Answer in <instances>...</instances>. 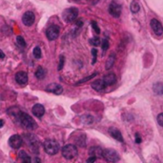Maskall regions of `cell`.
<instances>
[{"mask_svg":"<svg viewBox=\"0 0 163 163\" xmlns=\"http://www.w3.org/2000/svg\"><path fill=\"white\" fill-rule=\"evenodd\" d=\"M60 33V29L56 25H53L47 29V32H46V35H47L49 40H54L59 36Z\"/></svg>","mask_w":163,"mask_h":163,"instance_id":"7","label":"cell"},{"mask_svg":"<svg viewBox=\"0 0 163 163\" xmlns=\"http://www.w3.org/2000/svg\"><path fill=\"white\" fill-rule=\"evenodd\" d=\"M96 74H92V75H91V76H89V77H87V78H85V79H83V80H81V81H79L78 83H82V82H85V81H87V80H89L90 78H92L95 75H96Z\"/></svg>","mask_w":163,"mask_h":163,"instance_id":"34","label":"cell"},{"mask_svg":"<svg viewBox=\"0 0 163 163\" xmlns=\"http://www.w3.org/2000/svg\"><path fill=\"white\" fill-rule=\"evenodd\" d=\"M105 87H106V84L103 79H96L92 83V88L97 92L102 91Z\"/></svg>","mask_w":163,"mask_h":163,"instance_id":"17","label":"cell"},{"mask_svg":"<svg viewBox=\"0 0 163 163\" xmlns=\"http://www.w3.org/2000/svg\"><path fill=\"white\" fill-rule=\"evenodd\" d=\"M92 64H95L96 61V53H97L96 49H92Z\"/></svg>","mask_w":163,"mask_h":163,"instance_id":"30","label":"cell"},{"mask_svg":"<svg viewBox=\"0 0 163 163\" xmlns=\"http://www.w3.org/2000/svg\"><path fill=\"white\" fill-rule=\"evenodd\" d=\"M100 43L101 42H100V39L98 37H92L90 39V44L92 46H99Z\"/></svg>","mask_w":163,"mask_h":163,"instance_id":"26","label":"cell"},{"mask_svg":"<svg viewBox=\"0 0 163 163\" xmlns=\"http://www.w3.org/2000/svg\"><path fill=\"white\" fill-rule=\"evenodd\" d=\"M103 80L106 84V86H111V85L114 84L116 77L114 75V74H108L103 77Z\"/></svg>","mask_w":163,"mask_h":163,"instance_id":"18","label":"cell"},{"mask_svg":"<svg viewBox=\"0 0 163 163\" xmlns=\"http://www.w3.org/2000/svg\"><path fill=\"white\" fill-rule=\"evenodd\" d=\"M19 158L23 162H31L32 161V158L28 156V154L25 151H20L19 152Z\"/></svg>","mask_w":163,"mask_h":163,"instance_id":"22","label":"cell"},{"mask_svg":"<svg viewBox=\"0 0 163 163\" xmlns=\"http://www.w3.org/2000/svg\"><path fill=\"white\" fill-rule=\"evenodd\" d=\"M97 158H94V157H90V158L87 159V162H95Z\"/></svg>","mask_w":163,"mask_h":163,"instance_id":"35","label":"cell"},{"mask_svg":"<svg viewBox=\"0 0 163 163\" xmlns=\"http://www.w3.org/2000/svg\"><path fill=\"white\" fill-rule=\"evenodd\" d=\"M33 53H34V57H35V58H40V57H41V56H42L41 49H40L39 47H35V48L34 49Z\"/></svg>","mask_w":163,"mask_h":163,"instance_id":"25","label":"cell"},{"mask_svg":"<svg viewBox=\"0 0 163 163\" xmlns=\"http://www.w3.org/2000/svg\"><path fill=\"white\" fill-rule=\"evenodd\" d=\"M16 42H17V44L20 46V47H25V46H26V42L24 40V38H23L22 36H20V35L16 37Z\"/></svg>","mask_w":163,"mask_h":163,"instance_id":"27","label":"cell"},{"mask_svg":"<svg viewBox=\"0 0 163 163\" xmlns=\"http://www.w3.org/2000/svg\"><path fill=\"white\" fill-rule=\"evenodd\" d=\"M16 118H18L20 124L24 128H26L28 130H34V129H36V127H37L36 122L34 121V118H31V116L28 114L19 112L17 114V115H16Z\"/></svg>","mask_w":163,"mask_h":163,"instance_id":"1","label":"cell"},{"mask_svg":"<svg viewBox=\"0 0 163 163\" xmlns=\"http://www.w3.org/2000/svg\"><path fill=\"white\" fill-rule=\"evenodd\" d=\"M44 150L50 156H53L58 153L59 151V145L56 140H53V139H47L44 142Z\"/></svg>","mask_w":163,"mask_h":163,"instance_id":"2","label":"cell"},{"mask_svg":"<svg viewBox=\"0 0 163 163\" xmlns=\"http://www.w3.org/2000/svg\"><path fill=\"white\" fill-rule=\"evenodd\" d=\"M64 61H65L64 56H60V59H59V65H58V70H59V71H60L62 68H63V66H64Z\"/></svg>","mask_w":163,"mask_h":163,"instance_id":"29","label":"cell"},{"mask_svg":"<svg viewBox=\"0 0 163 163\" xmlns=\"http://www.w3.org/2000/svg\"><path fill=\"white\" fill-rule=\"evenodd\" d=\"M150 24H151V27L154 31V33L157 35H161L163 34V27L158 19L153 18L150 22Z\"/></svg>","mask_w":163,"mask_h":163,"instance_id":"11","label":"cell"},{"mask_svg":"<svg viewBox=\"0 0 163 163\" xmlns=\"http://www.w3.org/2000/svg\"><path fill=\"white\" fill-rule=\"evenodd\" d=\"M108 48H109V42H108V40L104 39V40L102 41V50H103L104 52H106V51L108 50Z\"/></svg>","mask_w":163,"mask_h":163,"instance_id":"31","label":"cell"},{"mask_svg":"<svg viewBox=\"0 0 163 163\" xmlns=\"http://www.w3.org/2000/svg\"><path fill=\"white\" fill-rule=\"evenodd\" d=\"M102 158L109 162H116L119 160V154L113 149H105L103 150Z\"/></svg>","mask_w":163,"mask_h":163,"instance_id":"4","label":"cell"},{"mask_svg":"<svg viewBox=\"0 0 163 163\" xmlns=\"http://www.w3.org/2000/svg\"><path fill=\"white\" fill-rule=\"evenodd\" d=\"M81 121L86 125H90V124L94 122V118L92 115H83L81 118Z\"/></svg>","mask_w":163,"mask_h":163,"instance_id":"23","label":"cell"},{"mask_svg":"<svg viewBox=\"0 0 163 163\" xmlns=\"http://www.w3.org/2000/svg\"><path fill=\"white\" fill-rule=\"evenodd\" d=\"M109 133H110V135L114 138L116 139L119 142H123V136H122V134L120 133V131L118 130L116 128H110L109 129Z\"/></svg>","mask_w":163,"mask_h":163,"instance_id":"16","label":"cell"},{"mask_svg":"<svg viewBox=\"0 0 163 163\" xmlns=\"http://www.w3.org/2000/svg\"><path fill=\"white\" fill-rule=\"evenodd\" d=\"M32 112H33L34 115L36 116V118H41V116H43L45 114V109H44L43 105H41V104H35L32 109Z\"/></svg>","mask_w":163,"mask_h":163,"instance_id":"14","label":"cell"},{"mask_svg":"<svg viewBox=\"0 0 163 163\" xmlns=\"http://www.w3.org/2000/svg\"><path fill=\"white\" fill-rule=\"evenodd\" d=\"M25 139H26L27 144L32 148L34 153L37 154L39 152V142H38V140L34 136H33V135L25 136Z\"/></svg>","mask_w":163,"mask_h":163,"instance_id":"6","label":"cell"},{"mask_svg":"<svg viewBox=\"0 0 163 163\" xmlns=\"http://www.w3.org/2000/svg\"><path fill=\"white\" fill-rule=\"evenodd\" d=\"M89 154H90V157H94V158H99L102 157L103 150L100 148V147H97V146L92 147V148L89 150Z\"/></svg>","mask_w":163,"mask_h":163,"instance_id":"15","label":"cell"},{"mask_svg":"<svg viewBox=\"0 0 163 163\" xmlns=\"http://www.w3.org/2000/svg\"><path fill=\"white\" fill-rule=\"evenodd\" d=\"M91 24H92V29L95 30V32H96L97 34H100V30H99V28L97 27L96 22V21H92V22L91 23Z\"/></svg>","mask_w":163,"mask_h":163,"instance_id":"28","label":"cell"},{"mask_svg":"<svg viewBox=\"0 0 163 163\" xmlns=\"http://www.w3.org/2000/svg\"><path fill=\"white\" fill-rule=\"evenodd\" d=\"M142 141V138L140 137V136H139V134H136V143H141Z\"/></svg>","mask_w":163,"mask_h":163,"instance_id":"33","label":"cell"},{"mask_svg":"<svg viewBox=\"0 0 163 163\" xmlns=\"http://www.w3.org/2000/svg\"><path fill=\"white\" fill-rule=\"evenodd\" d=\"M46 75V71L42 68V67H38L37 70H36V72H35V77L37 79H43L44 77Z\"/></svg>","mask_w":163,"mask_h":163,"instance_id":"20","label":"cell"},{"mask_svg":"<svg viewBox=\"0 0 163 163\" xmlns=\"http://www.w3.org/2000/svg\"><path fill=\"white\" fill-rule=\"evenodd\" d=\"M34 20H35V16H34V13L33 12L28 11L23 14L22 22L25 26H27V27L32 26L34 23Z\"/></svg>","mask_w":163,"mask_h":163,"instance_id":"8","label":"cell"},{"mask_svg":"<svg viewBox=\"0 0 163 163\" xmlns=\"http://www.w3.org/2000/svg\"><path fill=\"white\" fill-rule=\"evenodd\" d=\"M114 59H115L114 54V53L110 54V56L108 57L107 62H106V69H107V70L111 69V68L113 67V65L114 64Z\"/></svg>","mask_w":163,"mask_h":163,"instance_id":"21","label":"cell"},{"mask_svg":"<svg viewBox=\"0 0 163 163\" xmlns=\"http://www.w3.org/2000/svg\"><path fill=\"white\" fill-rule=\"evenodd\" d=\"M77 15H78V10H77L76 8H70V9H67L64 11L63 18L66 22L71 23V22H74L77 18Z\"/></svg>","mask_w":163,"mask_h":163,"instance_id":"5","label":"cell"},{"mask_svg":"<svg viewBox=\"0 0 163 163\" xmlns=\"http://www.w3.org/2000/svg\"><path fill=\"white\" fill-rule=\"evenodd\" d=\"M158 122L161 127H163V113L158 115Z\"/></svg>","mask_w":163,"mask_h":163,"instance_id":"32","label":"cell"},{"mask_svg":"<svg viewBox=\"0 0 163 163\" xmlns=\"http://www.w3.org/2000/svg\"><path fill=\"white\" fill-rule=\"evenodd\" d=\"M34 161H36V162H40L41 160H40L39 158H35V159H34Z\"/></svg>","mask_w":163,"mask_h":163,"instance_id":"37","label":"cell"},{"mask_svg":"<svg viewBox=\"0 0 163 163\" xmlns=\"http://www.w3.org/2000/svg\"><path fill=\"white\" fill-rule=\"evenodd\" d=\"M15 81L19 85H25L28 82V74L25 72H18L15 74Z\"/></svg>","mask_w":163,"mask_h":163,"instance_id":"13","label":"cell"},{"mask_svg":"<svg viewBox=\"0 0 163 163\" xmlns=\"http://www.w3.org/2000/svg\"><path fill=\"white\" fill-rule=\"evenodd\" d=\"M77 154V148L73 145V144H68L65 145L63 148H62V156H63L66 159H73L76 158Z\"/></svg>","mask_w":163,"mask_h":163,"instance_id":"3","label":"cell"},{"mask_svg":"<svg viewBox=\"0 0 163 163\" xmlns=\"http://www.w3.org/2000/svg\"><path fill=\"white\" fill-rule=\"evenodd\" d=\"M3 124H4V120L1 119V125H0V127H3Z\"/></svg>","mask_w":163,"mask_h":163,"instance_id":"38","label":"cell"},{"mask_svg":"<svg viewBox=\"0 0 163 163\" xmlns=\"http://www.w3.org/2000/svg\"><path fill=\"white\" fill-rule=\"evenodd\" d=\"M139 9H140V7H139V4L137 1H136V0H134L133 2H132L131 4V11L133 12L134 13H137L139 11Z\"/></svg>","mask_w":163,"mask_h":163,"instance_id":"24","label":"cell"},{"mask_svg":"<svg viewBox=\"0 0 163 163\" xmlns=\"http://www.w3.org/2000/svg\"><path fill=\"white\" fill-rule=\"evenodd\" d=\"M22 137L18 135H13L9 138V145L13 149H19L22 145Z\"/></svg>","mask_w":163,"mask_h":163,"instance_id":"10","label":"cell"},{"mask_svg":"<svg viewBox=\"0 0 163 163\" xmlns=\"http://www.w3.org/2000/svg\"><path fill=\"white\" fill-rule=\"evenodd\" d=\"M153 90L154 92V94H157V95H163V83L162 82H158L156 84H154Z\"/></svg>","mask_w":163,"mask_h":163,"instance_id":"19","label":"cell"},{"mask_svg":"<svg viewBox=\"0 0 163 163\" xmlns=\"http://www.w3.org/2000/svg\"><path fill=\"white\" fill-rule=\"evenodd\" d=\"M121 11H122L121 5L115 2H112L110 6H109V13L114 17H119L121 14Z\"/></svg>","mask_w":163,"mask_h":163,"instance_id":"9","label":"cell"},{"mask_svg":"<svg viewBox=\"0 0 163 163\" xmlns=\"http://www.w3.org/2000/svg\"><path fill=\"white\" fill-rule=\"evenodd\" d=\"M1 56H1V58L3 59V58H4V56H5V54H4V53H3L2 51H1Z\"/></svg>","mask_w":163,"mask_h":163,"instance_id":"36","label":"cell"},{"mask_svg":"<svg viewBox=\"0 0 163 163\" xmlns=\"http://www.w3.org/2000/svg\"><path fill=\"white\" fill-rule=\"evenodd\" d=\"M46 91L49 92H52V94H54V95H61L62 92H63V89H62L61 85H59L57 83H52L46 87Z\"/></svg>","mask_w":163,"mask_h":163,"instance_id":"12","label":"cell"}]
</instances>
